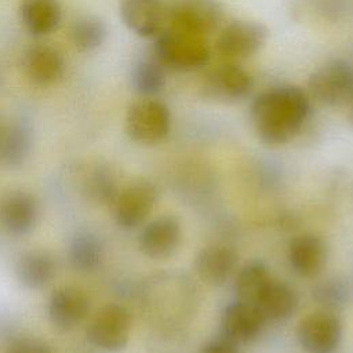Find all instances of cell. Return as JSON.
<instances>
[{
  "mask_svg": "<svg viewBox=\"0 0 353 353\" xmlns=\"http://www.w3.org/2000/svg\"><path fill=\"white\" fill-rule=\"evenodd\" d=\"M254 88L252 76L236 63H222L211 69L200 85L201 95L218 103H236L245 99Z\"/></svg>",
  "mask_w": 353,
  "mask_h": 353,
  "instance_id": "cell-7",
  "label": "cell"
},
{
  "mask_svg": "<svg viewBox=\"0 0 353 353\" xmlns=\"http://www.w3.org/2000/svg\"><path fill=\"white\" fill-rule=\"evenodd\" d=\"M268 28L258 21L237 19L225 25L216 37V51L229 59L252 57L266 44Z\"/></svg>",
  "mask_w": 353,
  "mask_h": 353,
  "instance_id": "cell-10",
  "label": "cell"
},
{
  "mask_svg": "<svg viewBox=\"0 0 353 353\" xmlns=\"http://www.w3.org/2000/svg\"><path fill=\"white\" fill-rule=\"evenodd\" d=\"M85 192L95 203L113 204L120 190L112 172L105 167H97L85 179Z\"/></svg>",
  "mask_w": 353,
  "mask_h": 353,
  "instance_id": "cell-27",
  "label": "cell"
},
{
  "mask_svg": "<svg viewBox=\"0 0 353 353\" xmlns=\"http://www.w3.org/2000/svg\"><path fill=\"white\" fill-rule=\"evenodd\" d=\"M157 201L156 186L146 179H138L124 186L113 201V215L117 225L131 230L141 226Z\"/></svg>",
  "mask_w": 353,
  "mask_h": 353,
  "instance_id": "cell-9",
  "label": "cell"
},
{
  "mask_svg": "<svg viewBox=\"0 0 353 353\" xmlns=\"http://www.w3.org/2000/svg\"><path fill=\"white\" fill-rule=\"evenodd\" d=\"M239 262L237 252L226 244H211L201 248L194 259L199 279L211 287L225 284L234 273Z\"/></svg>",
  "mask_w": 353,
  "mask_h": 353,
  "instance_id": "cell-16",
  "label": "cell"
},
{
  "mask_svg": "<svg viewBox=\"0 0 353 353\" xmlns=\"http://www.w3.org/2000/svg\"><path fill=\"white\" fill-rule=\"evenodd\" d=\"M296 338L307 353H334L342 339V321L336 313L317 309L299 321Z\"/></svg>",
  "mask_w": 353,
  "mask_h": 353,
  "instance_id": "cell-8",
  "label": "cell"
},
{
  "mask_svg": "<svg viewBox=\"0 0 353 353\" xmlns=\"http://www.w3.org/2000/svg\"><path fill=\"white\" fill-rule=\"evenodd\" d=\"M310 110L307 94L298 85L263 91L251 103V123L258 138L270 146L290 142L303 127Z\"/></svg>",
  "mask_w": 353,
  "mask_h": 353,
  "instance_id": "cell-1",
  "label": "cell"
},
{
  "mask_svg": "<svg viewBox=\"0 0 353 353\" xmlns=\"http://www.w3.org/2000/svg\"><path fill=\"white\" fill-rule=\"evenodd\" d=\"M265 323L255 305L236 299L222 312L221 335L236 345L247 343L261 334Z\"/></svg>",
  "mask_w": 353,
  "mask_h": 353,
  "instance_id": "cell-13",
  "label": "cell"
},
{
  "mask_svg": "<svg viewBox=\"0 0 353 353\" xmlns=\"http://www.w3.org/2000/svg\"><path fill=\"white\" fill-rule=\"evenodd\" d=\"M23 28L33 36H46L54 32L62 18L58 0H23L19 7Z\"/></svg>",
  "mask_w": 353,
  "mask_h": 353,
  "instance_id": "cell-21",
  "label": "cell"
},
{
  "mask_svg": "<svg viewBox=\"0 0 353 353\" xmlns=\"http://www.w3.org/2000/svg\"><path fill=\"white\" fill-rule=\"evenodd\" d=\"M32 149L30 128L22 121L0 125V164L17 167L25 161Z\"/></svg>",
  "mask_w": 353,
  "mask_h": 353,
  "instance_id": "cell-22",
  "label": "cell"
},
{
  "mask_svg": "<svg viewBox=\"0 0 353 353\" xmlns=\"http://www.w3.org/2000/svg\"><path fill=\"white\" fill-rule=\"evenodd\" d=\"M124 125L127 135L134 142L156 145L167 138L171 114L163 102L154 98H142L128 108Z\"/></svg>",
  "mask_w": 353,
  "mask_h": 353,
  "instance_id": "cell-5",
  "label": "cell"
},
{
  "mask_svg": "<svg viewBox=\"0 0 353 353\" xmlns=\"http://www.w3.org/2000/svg\"><path fill=\"white\" fill-rule=\"evenodd\" d=\"M316 12L328 21H339L353 11V0H313Z\"/></svg>",
  "mask_w": 353,
  "mask_h": 353,
  "instance_id": "cell-29",
  "label": "cell"
},
{
  "mask_svg": "<svg viewBox=\"0 0 353 353\" xmlns=\"http://www.w3.org/2000/svg\"><path fill=\"white\" fill-rule=\"evenodd\" d=\"M199 353H241V350L239 349V345L221 335L205 342L200 347Z\"/></svg>",
  "mask_w": 353,
  "mask_h": 353,
  "instance_id": "cell-31",
  "label": "cell"
},
{
  "mask_svg": "<svg viewBox=\"0 0 353 353\" xmlns=\"http://www.w3.org/2000/svg\"><path fill=\"white\" fill-rule=\"evenodd\" d=\"M23 69L32 83L50 85L62 77L65 61L57 48L48 44H37L25 52Z\"/></svg>",
  "mask_w": 353,
  "mask_h": 353,
  "instance_id": "cell-18",
  "label": "cell"
},
{
  "mask_svg": "<svg viewBox=\"0 0 353 353\" xmlns=\"http://www.w3.org/2000/svg\"><path fill=\"white\" fill-rule=\"evenodd\" d=\"M266 265L261 261H250L241 266L234 279V292L239 301L255 305L258 296L270 280Z\"/></svg>",
  "mask_w": 353,
  "mask_h": 353,
  "instance_id": "cell-24",
  "label": "cell"
},
{
  "mask_svg": "<svg viewBox=\"0 0 353 353\" xmlns=\"http://www.w3.org/2000/svg\"><path fill=\"white\" fill-rule=\"evenodd\" d=\"M39 204L34 196L12 190L0 199V225L10 234L29 233L37 223Z\"/></svg>",
  "mask_w": 353,
  "mask_h": 353,
  "instance_id": "cell-15",
  "label": "cell"
},
{
  "mask_svg": "<svg viewBox=\"0 0 353 353\" xmlns=\"http://www.w3.org/2000/svg\"><path fill=\"white\" fill-rule=\"evenodd\" d=\"M328 248L325 241L314 233H302L288 245V261L292 270L305 279L316 277L327 263Z\"/></svg>",
  "mask_w": 353,
  "mask_h": 353,
  "instance_id": "cell-17",
  "label": "cell"
},
{
  "mask_svg": "<svg viewBox=\"0 0 353 353\" xmlns=\"http://www.w3.org/2000/svg\"><path fill=\"white\" fill-rule=\"evenodd\" d=\"M6 353H54L51 346L36 336H22L10 343Z\"/></svg>",
  "mask_w": 353,
  "mask_h": 353,
  "instance_id": "cell-30",
  "label": "cell"
},
{
  "mask_svg": "<svg viewBox=\"0 0 353 353\" xmlns=\"http://www.w3.org/2000/svg\"><path fill=\"white\" fill-rule=\"evenodd\" d=\"M68 256L74 270L91 273L102 263L103 247L95 234L90 232H79L69 243Z\"/></svg>",
  "mask_w": 353,
  "mask_h": 353,
  "instance_id": "cell-23",
  "label": "cell"
},
{
  "mask_svg": "<svg viewBox=\"0 0 353 353\" xmlns=\"http://www.w3.org/2000/svg\"><path fill=\"white\" fill-rule=\"evenodd\" d=\"M120 17L123 23L139 37H156L167 19L164 0H121Z\"/></svg>",
  "mask_w": 353,
  "mask_h": 353,
  "instance_id": "cell-12",
  "label": "cell"
},
{
  "mask_svg": "<svg viewBox=\"0 0 353 353\" xmlns=\"http://www.w3.org/2000/svg\"><path fill=\"white\" fill-rule=\"evenodd\" d=\"M57 273L54 258L41 250L22 254L15 263V274L22 285L29 290H40L51 283Z\"/></svg>",
  "mask_w": 353,
  "mask_h": 353,
  "instance_id": "cell-20",
  "label": "cell"
},
{
  "mask_svg": "<svg viewBox=\"0 0 353 353\" xmlns=\"http://www.w3.org/2000/svg\"><path fill=\"white\" fill-rule=\"evenodd\" d=\"M298 295L284 281L270 279L255 306L266 321H283L290 319L298 309Z\"/></svg>",
  "mask_w": 353,
  "mask_h": 353,
  "instance_id": "cell-19",
  "label": "cell"
},
{
  "mask_svg": "<svg viewBox=\"0 0 353 353\" xmlns=\"http://www.w3.org/2000/svg\"><path fill=\"white\" fill-rule=\"evenodd\" d=\"M70 37L74 47L80 51H95L105 43L108 28L101 18L95 15H84L72 23Z\"/></svg>",
  "mask_w": 353,
  "mask_h": 353,
  "instance_id": "cell-26",
  "label": "cell"
},
{
  "mask_svg": "<svg viewBox=\"0 0 353 353\" xmlns=\"http://www.w3.org/2000/svg\"><path fill=\"white\" fill-rule=\"evenodd\" d=\"M179 243L181 225L172 215H161L148 222L138 239L139 250L152 259H165L174 255Z\"/></svg>",
  "mask_w": 353,
  "mask_h": 353,
  "instance_id": "cell-14",
  "label": "cell"
},
{
  "mask_svg": "<svg viewBox=\"0 0 353 353\" xmlns=\"http://www.w3.org/2000/svg\"><path fill=\"white\" fill-rule=\"evenodd\" d=\"M131 85L142 98H154L165 87V69L153 59H139L131 69Z\"/></svg>",
  "mask_w": 353,
  "mask_h": 353,
  "instance_id": "cell-25",
  "label": "cell"
},
{
  "mask_svg": "<svg viewBox=\"0 0 353 353\" xmlns=\"http://www.w3.org/2000/svg\"><path fill=\"white\" fill-rule=\"evenodd\" d=\"M47 312L48 319L55 328L70 331L88 316L90 298L79 287L62 285L51 294Z\"/></svg>",
  "mask_w": 353,
  "mask_h": 353,
  "instance_id": "cell-11",
  "label": "cell"
},
{
  "mask_svg": "<svg viewBox=\"0 0 353 353\" xmlns=\"http://www.w3.org/2000/svg\"><path fill=\"white\" fill-rule=\"evenodd\" d=\"M154 59L175 72H192L205 66L211 58V48L205 37L189 32L164 28L154 40Z\"/></svg>",
  "mask_w": 353,
  "mask_h": 353,
  "instance_id": "cell-2",
  "label": "cell"
},
{
  "mask_svg": "<svg viewBox=\"0 0 353 353\" xmlns=\"http://www.w3.org/2000/svg\"><path fill=\"white\" fill-rule=\"evenodd\" d=\"M350 121H352V124H353V103L350 105Z\"/></svg>",
  "mask_w": 353,
  "mask_h": 353,
  "instance_id": "cell-32",
  "label": "cell"
},
{
  "mask_svg": "<svg viewBox=\"0 0 353 353\" xmlns=\"http://www.w3.org/2000/svg\"><path fill=\"white\" fill-rule=\"evenodd\" d=\"M309 94L321 105L343 106L353 103V63L346 59H332L307 80Z\"/></svg>",
  "mask_w": 353,
  "mask_h": 353,
  "instance_id": "cell-4",
  "label": "cell"
},
{
  "mask_svg": "<svg viewBox=\"0 0 353 353\" xmlns=\"http://www.w3.org/2000/svg\"><path fill=\"white\" fill-rule=\"evenodd\" d=\"M313 298L321 306L320 309L336 313V310L342 309L347 303L349 288L338 279L324 280L314 287Z\"/></svg>",
  "mask_w": 353,
  "mask_h": 353,
  "instance_id": "cell-28",
  "label": "cell"
},
{
  "mask_svg": "<svg viewBox=\"0 0 353 353\" xmlns=\"http://www.w3.org/2000/svg\"><path fill=\"white\" fill-rule=\"evenodd\" d=\"M225 18L219 0H170L165 28L208 36L216 32Z\"/></svg>",
  "mask_w": 353,
  "mask_h": 353,
  "instance_id": "cell-3",
  "label": "cell"
},
{
  "mask_svg": "<svg viewBox=\"0 0 353 353\" xmlns=\"http://www.w3.org/2000/svg\"><path fill=\"white\" fill-rule=\"evenodd\" d=\"M132 317L130 310L119 303L102 306L87 327V339L105 352L123 350L130 339Z\"/></svg>",
  "mask_w": 353,
  "mask_h": 353,
  "instance_id": "cell-6",
  "label": "cell"
}]
</instances>
